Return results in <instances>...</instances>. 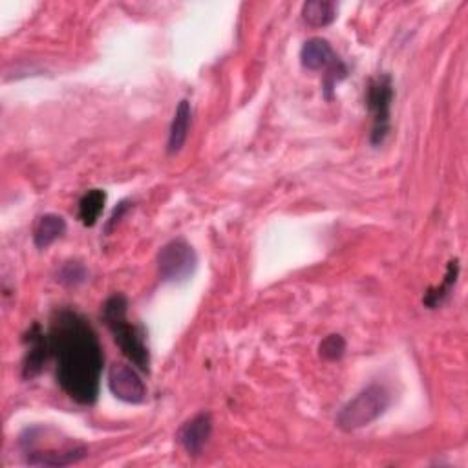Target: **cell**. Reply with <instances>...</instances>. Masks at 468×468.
<instances>
[{"mask_svg": "<svg viewBox=\"0 0 468 468\" xmlns=\"http://www.w3.org/2000/svg\"><path fill=\"white\" fill-rule=\"evenodd\" d=\"M104 203L106 192L101 188H91L79 199V219L84 227H93L97 223L101 212L104 210Z\"/></svg>", "mask_w": 468, "mask_h": 468, "instance_id": "9a60e30c", "label": "cell"}, {"mask_svg": "<svg viewBox=\"0 0 468 468\" xmlns=\"http://www.w3.org/2000/svg\"><path fill=\"white\" fill-rule=\"evenodd\" d=\"M300 62L305 69H311V71L325 69L324 90H325L327 99H329V91L333 90V86L336 82H340L342 79H346V75H347V68L338 58V55L335 53L331 44L322 37H313L303 42V46L300 49Z\"/></svg>", "mask_w": 468, "mask_h": 468, "instance_id": "8992f818", "label": "cell"}, {"mask_svg": "<svg viewBox=\"0 0 468 468\" xmlns=\"http://www.w3.org/2000/svg\"><path fill=\"white\" fill-rule=\"evenodd\" d=\"M27 464L33 466H68L82 461L88 455L86 446L64 442L60 446H31L22 450Z\"/></svg>", "mask_w": 468, "mask_h": 468, "instance_id": "9c48e42d", "label": "cell"}, {"mask_svg": "<svg viewBox=\"0 0 468 468\" xmlns=\"http://www.w3.org/2000/svg\"><path fill=\"white\" fill-rule=\"evenodd\" d=\"M48 338L60 389L82 406L95 404L104 355L88 318L69 307L55 309L49 318Z\"/></svg>", "mask_w": 468, "mask_h": 468, "instance_id": "6da1fadb", "label": "cell"}, {"mask_svg": "<svg viewBox=\"0 0 468 468\" xmlns=\"http://www.w3.org/2000/svg\"><path fill=\"white\" fill-rule=\"evenodd\" d=\"M212 433V415L208 411L196 413L177 430V442L188 455H199Z\"/></svg>", "mask_w": 468, "mask_h": 468, "instance_id": "30bf717a", "label": "cell"}, {"mask_svg": "<svg viewBox=\"0 0 468 468\" xmlns=\"http://www.w3.org/2000/svg\"><path fill=\"white\" fill-rule=\"evenodd\" d=\"M395 97V88L391 75L380 73L367 82L366 91V106L371 115V132L369 143L373 146H380L391 128V102Z\"/></svg>", "mask_w": 468, "mask_h": 468, "instance_id": "277c9868", "label": "cell"}, {"mask_svg": "<svg viewBox=\"0 0 468 468\" xmlns=\"http://www.w3.org/2000/svg\"><path fill=\"white\" fill-rule=\"evenodd\" d=\"M318 351H320V356L324 360H329V362L340 360L344 356V353H346V340L340 335H327L320 342Z\"/></svg>", "mask_w": 468, "mask_h": 468, "instance_id": "e0dca14e", "label": "cell"}, {"mask_svg": "<svg viewBox=\"0 0 468 468\" xmlns=\"http://www.w3.org/2000/svg\"><path fill=\"white\" fill-rule=\"evenodd\" d=\"M155 261L161 282L183 283L194 274L197 267V254L186 239L176 238L161 247Z\"/></svg>", "mask_w": 468, "mask_h": 468, "instance_id": "5b68a950", "label": "cell"}, {"mask_svg": "<svg viewBox=\"0 0 468 468\" xmlns=\"http://www.w3.org/2000/svg\"><path fill=\"white\" fill-rule=\"evenodd\" d=\"M457 276H459V261L457 260H452L446 267V274L441 282V285L437 287H430L428 292L424 294L422 298V303L428 307V309H435L439 307L446 298L448 294L453 291V285L457 282Z\"/></svg>", "mask_w": 468, "mask_h": 468, "instance_id": "5bb4252c", "label": "cell"}, {"mask_svg": "<svg viewBox=\"0 0 468 468\" xmlns=\"http://www.w3.org/2000/svg\"><path fill=\"white\" fill-rule=\"evenodd\" d=\"M66 232V219L58 214H44L37 219L33 229V243L37 249H48Z\"/></svg>", "mask_w": 468, "mask_h": 468, "instance_id": "7c38bea8", "label": "cell"}, {"mask_svg": "<svg viewBox=\"0 0 468 468\" xmlns=\"http://www.w3.org/2000/svg\"><path fill=\"white\" fill-rule=\"evenodd\" d=\"M128 300L124 294L115 292L102 303V320L121 353L143 373H150V351L144 342V329L128 322Z\"/></svg>", "mask_w": 468, "mask_h": 468, "instance_id": "7a4b0ae2", "label": "cell"}, {"mask_svg": "<svg viewBox=\"0 0 468 468\" xmlns=\"http://www.w3.org/2000/svg\"><path fill=\"white\" fill-rule=\"evenodd\" d=\"M190 122H192V106L186 99L179 101L176 112H174V119L170 124V132H168V143H166V152L170 155L177 154L188 137V130H190Z\"/></svg>", "mask_w": 468, "mask_h": 468, "instance_id": "8fae6325", "label": "cell"}, {"mask_svg": "<svg viewBox=\"0 0 468 468\" xmlns=\"http://www.w3.org/2000/svg\"><path fill=\"white\" fill-rule=\"evenodd\" d=\"M108 388L112 395L126 404H141L146 399V386L135 367L115 362L108 369Z\"/></svg>", "mask_w": 468, "mask_h": 468, "instance_id": "52a82bcc", "label": "cell"}, {"mask_svg": "<svg viewBox=\"0 0 468 468\" xmlns=\"http://www.w3.org/2000/svg\"><path fill=\"white\" fill-rule=\"evenodd\" d=\"M22 342L26 346V353H24V360H22V377L26 380H33L35 377L40 375L48 358L51 356L49 338H48V333H44V329L40 327V324L35 322L24 333Z\"/></svg>", "mask_w": 468, "mask_h": 468, "instance_id": "ba28073f", "label": "cell"}, {"mask_svg": "<svg viewBox=\"0 0 468 468\" xmlns=\"http://www.w3.org/2000/svg\"><path fill=\"white\" fill-rule=\"evenodd\" d=\"M302 18L311 27H325L336 18V4L331 0H309L302 5Z\"/></svg>", "mask_w": 468, "mask_h": 468, "instance_id": "4fadbf2b", "label": "cell"}, {"mask_svg": "<svg viewBox=\"0 0 468 468\" xmlns=\"http://www.w3.org/2000/svg\"><path fill=\"white\" fill-rule=\"evenodd\" d=\"M391 402V395L384 384L373 382L347 400L336 415V426L344 431L360 430L375 422Z\"/></svg>", "mask_w": 468, "mask_h": 468, "instance_id": "3957f363", "label": "cell"}, {"mask_svg": "<svg viewBox=\"0 0 468 468\" xmlns=\"http://www.w3.org/2000/svg\"><path fill=\"white\" fill-rule=\"evenodd\" d=\"M128 208H130L128 201H121V203L113 208V212H112V216H110V219H108V223H106V232L112 230V227L128 212Z\"/></svg>", "mask_w": 468, "mask_h": 468, "instance_id": "ac0fdd59", "label": "cell"}, {"mask_svg": "<svg viewBox=\"0 0 468 468\" xmlns=\"http://www.w3.org/2000/svg\"><path fill=\"white\" fill-rule=\"evenodd\" d=\"M88 280V269L84 263L69 260L62 263V267L57 272V282L66 287H77Z\"/></svg>", "mask_w": 468, "mask_h": 468, "instance_id": "2e32d148", "label": "cell"}]
</instances>
